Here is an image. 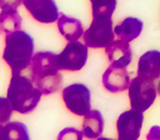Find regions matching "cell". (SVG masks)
I'll return each mask as SVG.
<instances>
[{
  "instance_id": "5b68a950",
  "label": "cell",
  "mask_w": 160,
  "mask_h": 140,
  "mask_svg": "<svg viewBox=\"0 0 160 140\" xmlns=\"http://www.w3.org/2000/svg\"><path fill=\"white\" fill-rule=\"evenodd\" d=\"M114 29L111 17L93 18L90 27L83 34V41L88 48H105L114 41Z\"/></svg>"
},
{
  "instance_id": "3957f363",
  "label": "cell",
  "mask_w": 160,
  "mask_h": 140,
  "mask_svg": "<svg viewBox=\"0 0 160 140\" xmlns=\"http://www.w3.org/2000/svg\"><path fill=\"white\" fill-rule=\"evenodd\" d=\"M43 93L35 85L28 74H11L7 98L13 111L22 114L32 112L39 103Z\"/></svg>"
},
{
  "instance_id": "d6986e66",
  "label": "cell",
  "mask_w": 160,
  "mask_h": 140,
  "mask_svg": "<svg viewBox=\"0 0 160 140\" xmlns=\"http://www.w3.org/2000/svg\"><path fill=\"white\" fill-rule=\"evenodd\" d=\"M12 105L8 98L0 97V124L7 123L12 116Z\"/></svg>"
},
{
  "instance_id": "ffe728a7",
  "label": "cell",
  "mask_w": 160,
  "mask_h": 140,
  "mask_svg": "<svg viewBox=\"0 0 160 140\" xmlns=\"http://www.w3.org/2000/svg\"><path fill=\"white\" fill-rule=\"evenodd\" d=\"M83 131L75 129V128H65L58 135V139L63 140H81L83 138Z\"/></svg>"
},
{
  "instance_id": "8fae6325",
  "label": "cell",
  "mask_w": 160,
  "mask_h": 140,
  "mask_svg": "<svg viewBox=\"0 0 160 140\" xmlns=\"http://www.w3.org/2000/svg\"><path fill=\"white\" fill-rule=\"evenodd\" d=\"M138 75L152 81L160 78V52L149 51L140 56L138 62Z\"/></svg>"
},
{
  "instance_id": "52a82bcc",
  "label": "cell",
  "mask_w": 160,
  "mask_h": 140,
  "mask_svg": "<svg viewBox=\"0 0 160 140\" xmlns=\"http://www.w3.org/2000/svg\"><path fill=\"white\" fill-rule=\"evenodd\" d=\"M88 47L78 41L68 42L64 49L56 56V65L59 71L78 72L86 64Z\"/></svg>"
},
{
  "instance_id": "9a60e30c",
  "label": "cell",
  "mask_w": 160,
  "mask_h": 140,
  "mask_svg": "<svg viewBox=\"0 0 160 140\" xmlns=\"http://www.w3.org/2000/svg\"><path fill=\"white\" fill-rule=\"evenodd\" d=\"M104 129L103 116L99 110H90L83 119L82 131L88 139H96L102 135Z\"/></svg>"
},
{
  "instance_id": "44dd1931",
  "label": "cell",
  "mask_w": 160,
  "mask_h": 140,
  "mask_svg": "<svg viewBox=\"0 0 160 140\" xmlns=\"http://www.w3.org/2000/svg\"><path fill=\"white\" fill-rule=\"evenodd\" d=\"M22 3V0H0V8L1 9H17Z\"/></svg>"
},
{
  "instance_id": "ba28073f",
  "label": "cell",
  "mask_w": 160,
  "mask_h": 140,
  "mask_svg": "<svg viewBox=\"0 0 160 140\" xmlns=\"http://www.w3.org/2000/svg\"><path fill=\"white\" fill-rule=\"evenodd\" d=\"M143 112L134 109L121 113L117 121L118 138L120 140H136L140 137Z\"/></svg>"
},
{
  "instance_id": "7c38bea8",
  "label": "cell",
  "mask_w": 160,
  "mask_h": 140,
  "mask_svg": "<svg viewBox=\"0 0 160 140\" xmlns=\"http://www.w3.org/2000/svg\"><path fill=\"white\" fill-rule=\"evenodd\" d=\"M105 53L108 58L113 64L121 65L127 68L131 63L132 59V52L128 42L119 39V41H112L105 47Z\"/></svg>"
},
{
  "instance_id": "6da1fadb",
  "label": "cell",
  "mask_w": 160,
  "mask_h": 140,
  "mask_svg": "<svg viewBox=\"0 0 160 140\" xmlns=\"http://www.w3.org/2000/svg\"><path fill=\"white\" fill-rule=\"evenodd\" d=\"M56 54L38 52L34 54L28 68V75L44 95L57 92L63 85V76L56 65Z\"/></svg>"
},
{
  "instance_id": "30bf717a",
  "label": "cell",
  "mask_w": 160,
  "mask_h": 140,
  "mask_svg": "<svg viewBox=\"0 0 160 140\" xmlns=\"http://www.w3.org/2000/svg\"><path fill=\"white\" fill-rule=\"evenodd\" d=\"M130 75L124 66L111 63L102 76L103 86L111 93H120L129 89Z\"/></svg>"
},
{
  "instance_id": "5bb4252c",
  "label": "cell",
  "mask_w": 160,
  "mask_h": 140,
  "mask_svg": "<svg viewBox=\"0 0 160 140\" xmlns=\"http://www.w3.org/2000/svg\"><path fill=\"white\" fill-rule=\"evenodd\" d=\"M142 28H143V22L141 19L136 17H128L115 26L114 32L119 39L131 42L140 36Z\"/></svg>"
},
{
  "instance_id": "7402d4cb",
  "label": "cell",
  "mask_w": 160,
  "mask_h": 140,
  "mask_svg": "<svg viewBox=\"0 0 160 140\" xmlns=\"http://www.w3.org/2000/svg\"><path fill=\"white\" fill-rule=\"evenodd\" d=\"M157 93L160 95V80H159V83H158V86H157Z\"/></svg>"
},
{
  "instance_id": "2e32d148",
  "label": "cell",
  "mask_w": 160,
  "mask_h": 140,
  "mask_svg": "<svg viewBox=\"0 0 160 140\" xmlns=\"http://www.w3.org/2000/svg\"><path fill=\"white\" fill-rule=\"evenodd\" d=\"M29 139L28 129L22 122H7L0 124V140Z\"/></svg>"
},
{
  "instance_id": "e0dca14e",
  "label": "cell",
  "mask_w": 160,
  "mask_h": 140,
  "mask_svg": "<svg viewBox=\"0 0 160 140\" xmlns=\"http://www.w3.org/2000/svg\"><path fill=\"white\" fill-rule=\"evenodd\" d=\"M22 19L17 9H2L0 12V32L9 34L22 28Z\"/></svg>"
},
{
  "instance_id": "277c9868",
  "label": "cell",
  "mask_w": 160,
  "mask_h": 140,
  "mask_svg": "<svg viewBox=\"0 0 160 140\" xmlns=\"http://www.w3.org/2000/svg\"><path fill=\"white\" fill-rule=\"evenodd\" d=\"M157 88L155 81L137 75L129 85V99L131 109L144 112L155 102Z\"/></svg>"
},
{
  "instance_id": "8992f818",
  "label": "cell",
  "mask_w": 160,
  "mask_h": 140,
  "mask_svg": "<svg viewBox=\"0 0 160 140\" xmlns=\"http://www.w3.org/2000/svg\"><path fill=\"white\" fill-rule=\"evenodd\" d=\"M62 98L66 109L73 114L84 117L91 110V91L83 83H74L62 91Z\"/></svg>"
},
{
  "instance_id": "4fadbf2b",
  "label": "cell",
  "mask_w": 160,
  "mask_h": 140,
  "mask_svg": "<svg viewBox=\"0 0 160 140\" xmlns=\"http://www.w3.org/2000/svg\"><path fill=\"white\" fill-rule=\"evenodd\" d=\"M57 28L67 42L78 41L81 36H83L84 34L81 20L74 17L67 16L63 12L59 14V17L57 19Z\"/></svg>"
},
{
  "instance_id": "ac0fdd59",
  "label": "cell",
  "mask_w": 160,
  "mask_h": 140,
  "mask_svg": "<svg viewBox=\"0 0 160 140\" xmlns=\"http://www.w3.org/2000/svg\"><path fill=\"white\" fill-rule=\"evenodd\" d=\"M93 18L112 17L117 7V0H90Z\"/></svg>"
},
{
  "instance_id": "7a4b0ae2",
  "label": "cell",
  "mask_w": 160,
  "mask_h": 140,
  "mask_svg": "<svg viewBox=\"0 0 160 140\" xmlns=\"http://www.w3.org/2000/svg\"><path fill=\"white\" fill-rule=\"evenodd\" d=\"M34 38L24 30L6 34L2 58L11 70V74L24 73L28 70L34 56Z\"/></svg>"
},
{
  "instance_id": "9c48e42d",
  "label": "cell",
  "mask_w": 160,
  "mask_h": 140,
  "mask_svg": "<svg viewBox=\"0 0 160 140\" xmlns=\"http://www.w3.org/2000/svg\"><path fill=\"white\" fill-rule=\"evenodd\" d=\"M22 5L30 16L42 24L55 22L59 17L58 8L54 0H22Z\"/></svg>"
}]
</instances>
